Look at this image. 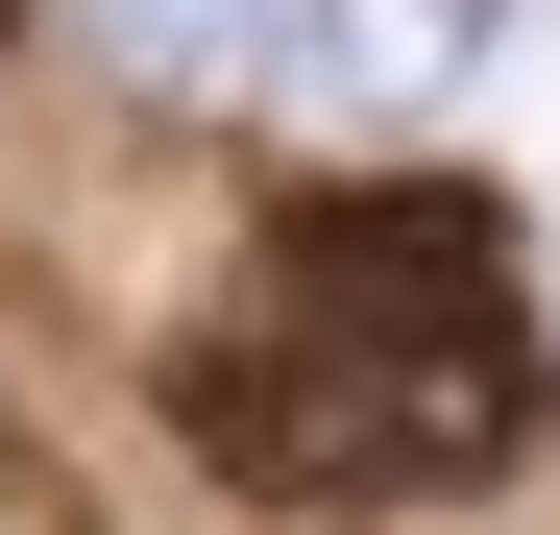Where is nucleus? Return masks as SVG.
Masks as SVG:
<instances>
[{
  "mask_svg": "<svg viewBox=\"0 0 560 535\" xmlns=\"http://www.w3.org/2000/svg\"><path fill=\"white\" fill-rule=\"evenodd\" d=\"M196 414L244 438L268 487L317 511H439L512 463L536 414V293H512V219L488 195H341L268 243V341H220Z\"/></svg>",
  "mask_w": 560,
  "mask_h": 535,
  "instance_id": "f257e3e1",
  "label": "nucleus"
},
{
  "mask_svg": "<svg viewBox=\"0 0 560 535\" xmlns=\"http://www.w3.org/2000/svg\"><path fill=\"white\" fill-rule=\"evenodd\" d=\"M98 25H122V73H244L268 0H98Z\"/></svg>",
  "mask_w": 560,
  "mask_h": 535,
  "instance_id": "7ed1b4c3",
  "label": "nucleus"
},
{
  "mask_svg": "<svg viewBox=\"0 0 560 535\" xmlns=\"http://www.w3.org/2000/svg\"><path fill=\"white\" fill-rule=\"evenodd\" d=\"M488 25H512V0H293V49L341 73V98H439Z\"/></svg>",
  "mask_w": 560,
  "mask_h": 535,
  "instance_id": "f03ea898",
  "label": "nucleus"
}]
</instances>
